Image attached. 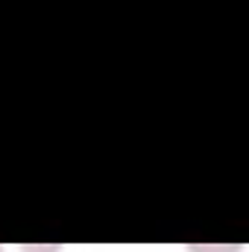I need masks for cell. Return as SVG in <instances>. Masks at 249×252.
Listing matches in <instances>:
<instances>
[{
	"instance_id": "1",
	"label": "cell",
	"mask_w": 249,
	"mask_h": 252,
	"mask_svg": "<svg viewBox=\"0 0 249 252\" xmlns=\"http://www.w3.org/2000/svg\"><path fill=\"white\" fill-rule=\"evenodd\" d=\"M0 252H3V250H0Z\"/></svg>"
}]
</instances>
